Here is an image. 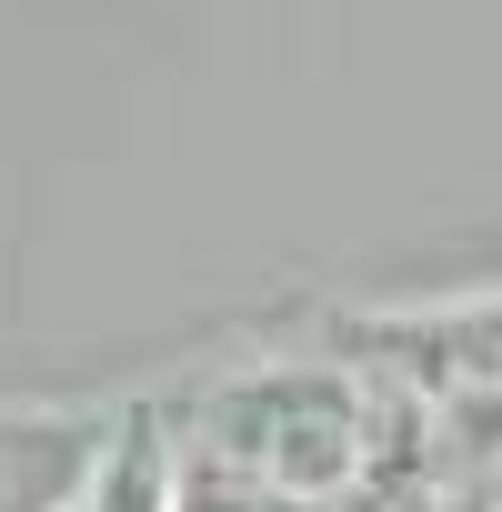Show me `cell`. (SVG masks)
<instances>
[{"label":"cell","mask_w":502,"mask_h":512,"mask_svg":"<svg viewBox=\"0 0 502 512\" xmlns=\"http://www.w3.org/2000/svg\"><path fill=\"white\" fill-rule=\"evenodd\" d=\"M71 512H181V472H171V442H161L151 412H121L91 442V472H81Z\"/></svg>","instance_id":"7a4b0ae2"},{"label":"cell","mask_w":502,"mask_h":512,"mask_svg":"<svg viewBox=\"0 0 502 512\" xmlns=\"http://www.w3.org/2000/svg\"><path fill=\"white\" fill-rule=\"evenodd\" d=\"M211 432L241 472H262L272 492H332L362 472V382L332 362H272V372H241L211 402Z\"/></svg>","instance_id":"6da1fadb"},{"label":"cell","mask_w":502,"mask_h":512,"mask_svg":"<svg viewBox=\"0 0 502 512\" xmlns=\"http://www.w3.org/2000/svg\"><path fill=\"white\" fill-rule=\"evenodd\" d=\"M482 512H502V462H492V492H482Z\"/></svg>","instance_id":"3957f363"}]
</instances>
